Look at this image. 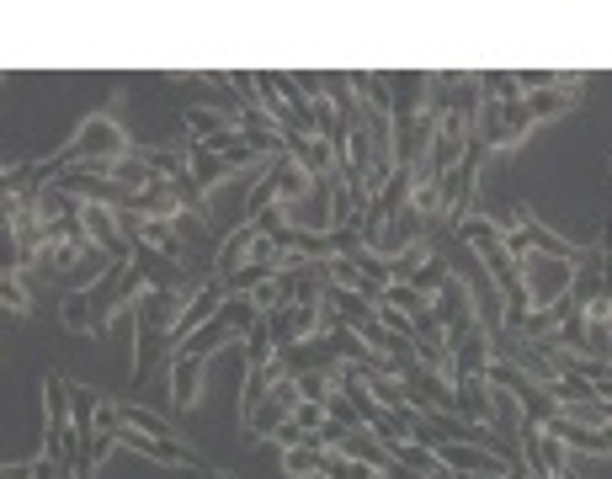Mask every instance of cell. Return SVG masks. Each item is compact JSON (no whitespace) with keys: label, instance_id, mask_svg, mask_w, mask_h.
Listing matches in <instances>:
<instances>
[{"label":"cell","instance_id":"13","mask_svg":"<svg viewBox=\"0 0 612 479\" xmlns=\"http://www.w3.org/2000/svg\"><path fill=\"white\" fill-rule=\"evenodd\" d=\"M586 85V75H570L565 85H549V91H532V96H522L528 102V118L532 122H549V118H560V113H570L575 107V91Z\"/></svg>","mask_w":612,"mask_h":479},{"label":"cell","instance_id":"10","mask_svg":"<svg viewBox=\"0 0 612 479\" xmlns=\"http://www.w3.org/2000/svg\"><path fill=\"white\" fill-rule=\"evenodd\" d=\"M549 432L565 442L570 453H612V427H591V421H570L565 410L549 421Z\"/></svg>","mask_w":612,"mask_h":479},{"label":"cell","instance_id":"22","mask_svg":"<svg viewBox=\"0 0 612 479\" xmlns=\"http://www.w3.org/2000/svg\"><path fill=\"white\" fill-rule=\"evenodd\" d=\"M283 469H287L293 479L320 475V442H304V447H287V453H283Z\"/></svg>","mask_w":612,"mask_h":479},{"label":"cell","instance_id":"28","mask_svg":"<svg viewBox=\"0 0 612 479\" xmlns=\"http://www.w3.org/2000/svg\"><path fill=\"white\" fill-rule=\"evenodd\" d=\"M0 479H33V464H5Z\"/></svg>","mask_w":612,"mask_h":479},{"label":"cell","instance_id":"12","mask_svg":"<svg viewBox=\"0 0 612 479\" xmlns=\"http://www.w3.org/2000/svg\"><path fill=\"white\" fill-rule=\"evenodd\" d=\"M203 373H208V358H170V399H176V410H181V416L198 405Z\"/></svg>","mask_w":612,"mask_h":479},{"label":"cell","instance_id":"6","mask_svg":"<svg viewBox=\"0 0 612 479\" xmlns=\"http://www.w3.org/2000/svg\"><path fill=\"white\" fill-rule=\"evenodd\" d=\"M448 352H452V384L458 378H485L490 358H495L485 325H469L463 336H448Z\"/></svg>","mask_w":612,"mask_h":479},{"label":"cell","instance_id":"3","mask_svg":"<svg viewBox=\"0 0 612 479\" xmlns=\"http://www.w3.org/2000/svg\"><path fill=\"white\" fill-rule=\"evenodd\" d=\"M522 261V288H528L532 309H554L575 282L570 261H554V256H517Z\"/></svg>","mask_w":612,"mask_h":479},{"label":"cell","instance_id":"26","mask_svg":"<svg viewBox=\"0 0 612 479\" xmlns=\"http://www.w3.org/2000/svg\"><path fill=\"white\" fill-rule=\"evenodd\" d=\"M293 421H298L304 432H320V427L330 421V410H326V405H315V399H304V405L293 410Z\"/></svg>","mask_w":612,"mask_h":479},{"label":"cell","instance_id":"31","mask_svg":"<svg viewBox=\"0 0 612 479\" xmlns=\"http://www.w3.org/2000/svg\"><path fill=\"white\" fill-rule=\"evenodd\" d=\"M208 479H229V475H208Z\"/></svg>","mask_w":612,"mask_h":479},{"label":"cell","instance_id":"8","mask_svg":"<svg viewBox=\"0 0 612 479\" xmlns=\"http://www.w3.org/2000/svg\"><path fill=\"white\" fill-rule=\"evenodd\" d=\"M452 416L469 427H495V389L485 378H458L452 384Z\"/></svg>","mask_w":612,"mask_h":479},{"label":"cell","instance_id":"15","mask_svg":"<svg viewBox=\"0 0 612 479\" xmlns=\"http://www.w3.org/2000/svg\"><path fill=\"white\" fill-rule=\"evenodd\" d=\"M133 208H139L144 219H165V224L187 213V208H181V198H176V187H170V182H150V187H144V192L133 198Z\"/></svg>","mask_w":612,"mask_h":479},{"label":"cell","instance_id":"24","mask_svg":"<svg viewBox=\"0 0 612 479\" xmlns=\"http://www.w3.org/2000/svg\"><path fill=\"white\" fill-rule=\"evenodd\" d=\"M0 304H5V309H11V315H16V319H22V315H27V309H33V299H27V288H22V282L11 278V272L0 278Z\"/></svg>","mask_w":612,"mask_h":479},{"label":"cell","instance_id":"1","mask_svg":"<svg viewBox=\"0 0 612 479\" xmlns=\"http://www.w3.org/2000/svg\"><path fill=\"white\" fill-rule=\"evenodd\" d=\"M128 155V139H122V128L113 118H85L81 122V133L59 150V155L48 160V165H33V182L38 187H48L43 176H64V171H75V165H113V160Z\"/></svg>","mask_w":612,"mask_h":479},{"label":"cell","instance_id":"18","mask_svg":"<svg viewBox=\"0 0 612 479\" xmlns=\"http://www.w3.org/2000/svg\"><path fill=\"white\" fill-rule=\"evenodd\" d=\"M373 475H378V469L346 458L341 447H320V479H373Z\"/></svg>","mask_w":612,"mask_h":479},{"label":"cell","instance_id":"11","mask_svg":"<svg viewBox=\"0 0 612 479\" xmlns=\"http://www.w3.org/2000/svg\"><path fill=\"white\" fill-rule=\"evenodd\" d=\"M256 240H261V230H256V224H240L235 235L224 240V245H219V256H213V282L235 278V272H240L245 261L256 256Z\"/></svg>","mask_w":612,"mask_h":479},{"label":"cell","instance_id":"19","mask_svg":"<svg viewBox=\"0 0 612 479\" xmlns=\"http://www.w3.org/2000/svg\"><path fill=\"white\" fill-rule=\"evenodd\" d=\"M336 367H341V362H326V367L298 373V395L315 399V405H330V399H336Z\"/></svg>","mask_w":612,"mask_h":479},{"label":"cell","instance_id":"23","mask_svg":"<svg viewBox=\"0 0 612 479\" xmlns=\"http://www.w3.org/2000/svg\"><path fill=\"white\" fill-rule=\"evenodd\" d=\"M452 278V267H448V256H432V261H426V267H421V272H415V282H410V288H415V293H426V299H432V293H437V288H443V282Z\"/></svg>","mask_w":612,"mask_h":479},{"label":"cell","instance_id":"21","mask_svg":"<svg viewBox=\"0 0 612 479\" xmlns=\"http://www.w3.org/2000/svg\"><path fill=\"white\" fill-rule=\"evenodd\" d=\"M272 358H278V352H272V319L261 315V325L245 336V362H250V367H267Z\"/></svg>","mask_w":612,"mask_h":479},{"label":"cell","instance_id":"4","mask_svg":"<svg viewBox=\"0 0 612 479\" xmlns=\"http://www.w3.org/2000/svg\"><path fill=\"white\" fill-rule=\"evenodd\" d=\"M187 293H176V288H144L139 293V304H133V325H139V336H155L170 347V330H176V319L187 315Z\"/></svg>","mask_w":612,"mask_h":479},{"label":"cell","instance_id":"14","mask_svg":"<svg viewBox=\"0 0 612 479\" xmlns=\"http://www.w3.org/2000/svg\"><path fill=\"white\" fill-rule=\"evenodd\" d=\"M341 453L357 458V464H367V469H395V453L373 437V427H352V432L341 437Z\"/></svg>","mask_w":612,"mask_h":479},{"label":"cell","instance_id":"20","mask_svg":"<svg viewBox=\"0 0 612 479\" xmlns=\"http://www.w3.org/2000/svg\"><path fill=\"white\" fill-rule=\"evenodd\" d=\"M384 304H389V309H400V315H410V319L432 309V299H426V293H415L410 282H389V288H384Z\"/></svg>","mask_w":612,"mask_h":479},{"label":"cell","instance_id":"16","mask_svg":"<svg viewBox=\"0 0 612 479\" xmlns=\"http://www.w3.org/2000/svg\"><path fill=\"white\" fill-rule=\"evenodd\" d=\"M287 416H293V410H283V405H278V399L267 395V399H261V405H256V410H250V416H245V442L278 437V427H283Z\"/></svg>","mask_w":612,"mask_h":479},{"label":"cell","instance_id":"30","mask_svg":"<svg viewBox=\"0 0 612 479\" xmlns=\"http://www.w3.org/2000/svg\"><path fill=\"white\" fill-rule=\"evenodd\" d=\"M608 427H612V405H608Z\"/></svg>","mask_w":612,"mask_h":479},{"label":"cell","instance_id":"2","mask_svg":"<svg viewBox=\"0 0 612 479\" xmlns=\"http://www.w3.org/2000/svg\"><path fill=\"white\" fill-rule=\"evenodd\" d=\"M511 213H517V224H511V235H506L511 256H554V261H570V267H580V261H586V256L597 250V245L586 250V245H570L565 235H554L549 224H538V219H532L522 202H517Z\"/></svg>","mask_w":612,"mask_h":479},{"label":"cell","instance_id":"17","mask_svg":"<svg viewBox=\"0 0 612 479\" xmlns=\"http://www.w3.org/2000/svg\"><path fill=\"white\" fill-rule=\"evenodd\" d=\"M235 118L224 113V107H187V133L192 139H219V133H229Z\"/></svg>","mask_w":612,"mask_h":479},{"label":"cell","instance_id":"25","mask_svg":"<svg viewBox=\"0 0 612 479\" xmlns=\"http://www.w3.org/2000/svg\"><path fill=\"white\" fill-rule=\"evenodd\" d=\"M64 325H70V330H91V299H85V293H70V299H64Z\"/></svg>","mask_w":612,"mask_h":479},{"label":"cell","instance_id":"5","mask_svg":"<svg viewBox=\"0 0 612 479\" xmlns=\"http://www.w3.org/2000/svg\"><path fill=\"white\" fill-rule=\"evenodd\" d=\"M432 315H437V325L448 330V336H463L469 325H480V309H474V288L452 272L437 293H432Z\"/></svg>","mask_w":612,"mask_h":479},{"label":"cell","instance_id":"9","mask_svg":"<svg viewBox=\"0 0 612 479\" xmlns=\"http://www.w3.org/2000/svg\"><path fill=\"white\" fill-rule=\"evenodd\" d=\"M283 150L298 160V165H304V171H309L315 182L341 171V155H336V144H326L320 133H293V139H283Z\"/></svg>","mask_w":612,"mask_h":479},{"label":"cell","instance_id":"27","mask_svg":"<svg viewBox=\"0 0 612 479\" xmlns=\"http://www.w3.org/2000/svg\"><path fill=\"white\" fill-rule=\"evenodd\" d=\"M272 442H278V447L287 453V447H304V442H315V432H304V427H298V421L287 416L283 427H278V437H272Z\"/></svg>","mask_w":612,"mask_h":479},{"label":"cell","instance_id":"7","mask_svg":"<svg viewBox=\"0 0 612 479\" xmlns=\"http://www.w3.org/2000/svg\"><path fill=\"white\" fill-rule=\"evenodd\" d=\"M267 182H272V198L283 202L287 213H293V208H298V202L309 198V192H315V176H309V171H304V165H298V160L287 155H272L267 160Z\"/></svg>","mask_w":612,"mask_h":479},{"label":"cell","instance_id":"29","mask_svg":"<svg viewBox=\"0 0 612 479\" xmlns=\"http://www.w3.org/2000/svg\"><path fill=\"white\" fill-rule=\"evenodd\" d=\"M554 479H575V475H570V469H565V475H554Z\"/></svg>","mask_w":612,"mask_h":479}]
</instances>
